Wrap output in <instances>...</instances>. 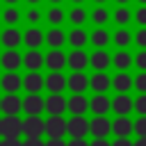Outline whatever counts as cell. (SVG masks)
<instances>
[{
	"mask_svg": "<svg viewBox=\"0 0 146 146\" xmlns=\"http://www.w3.org/2000/svg\"><path fill=\"white\" fill-rule=\"evenodd\" d=\"M66 135L71 139H84L89 135V119L87 116H71V119H66Z\"/></svg>",
	"mask_w": 146,
	"mask_h": 146,
	"instance_id": "cell-1",
	"label": "cell"
},
{
	"mask_svg": "<svg viewBox=\"0 0 146 146\" xmlns=\"http://www.w3.org/2000/svg\"><path fill=\"white\" fill-rule=\"evenodd\" d=\"M0 112L2 116H18L23 112V98H18V94H5L0 98Z\"/></svg>",
	"mask_w": 146,
	"mask_h": 146,
	"instance_id": "cell-2",
	"label": "cell"
},
{
	"mask_svg": "<svg viewBox=\"0 0 146 146\" xmlns=\"http://www.w3.org/2000/svg\"><path fill=\"white\" fill-rule=\"evenodd\" d=\"M23 112L25 116H41V112H46V98L39 94H27L23 98Z\"/></svg>",
	"mask_w": 146,
	"mask_h": 146,
	"instance_id": "cell-3",
	"label": "cell"
},
{
	"mask_svg": "<svg viewBox=\"0 0 146 146\" xmlns=\"http://www.w3.org/2000/svg\"><path fill=\"white\" fill-rule=\"evenodd\" d=\"M46 137L48 139H64L66 137V119L64 116H48L46 119Z\"/></svg>",
	"mask_w": 146,
	"mask_h": 146,
	"instance_id": "cell-4",
	"label": "cell"
},
{
	"mask_svg": "<svg viewBox=\"0 0 146 146\" xmlns=\"http://www.w3.org/2000/svg\"><path fill=\"white\" fill-rule=\"evenodd\" d=\"M43 66L50 73H62V68L66 66V52L64 50H48L43 55Z\"/></svg>",
	"mask_w": 146,
	"mask_h": 146,
	"instance_id": "cell-5",
	"label": "cell"
},
{
	"mask_svg": "<svg viewBox=\"0 0 146 146\" xmlns=\"http://www.w3.org/2000/svg\"><path fill=\"white\" fill-rule=\"evenodd\" d=\"M23 135L25 137H43L46 135V119H41V116H25L23 119Z\"/></svg>",
	"mask_w": 146,
	"mask_h": 146,
	"instance_id": "cell-6",
	"label": "cell"
},
{
	"mask_svg": "<svg viewBox=\"0 0 146 146\" xmlns=\"http://www.w3.org/2000/svg\"><path fill=\"white\" fill-rule=\"evenodd\" d=\"M0 135L2 137H18V135H23V119H18V116H2L0 119Z\"/></svg>",
	"mask_w": 146,
	"mask_h": 146,
	"instance_id": "cell-7",
	"label": "cell"
},
{
	"mask_svg": "<svg viewBox=\"0 0 146 146\" xmlns=\"http://www.w3.org/2000/svg\"><path fill=\"white\" fill-rule=\"evenodd\" d=\"M89 132H91L94 139H105L112 132V121L107 116H94L89 121Z\"/></svg>",
	"mask_w": 146,
	"mask_h": 146,
	"instance_id": "cell-8",
	"label": "cell"
},
{
	"mask_svg": "<svg viewBox=\"0 0 146 146\" xmlns=\"http://www.w3.org/2000/svg\"><path fill=\"white\" fill-rule=\"evenodd\" d=\"M0 66L7 73H18V68L23 66V55L18 50H5L0 55Z\"/></svg>",
	"mask_w": 146,
	"mask_h": 146,
	"instance_id": "cell-9",
	"label": "cell"
},
{
	"mask_svg": "<svg viewBox=\"0 0 146 146\" xmlns=\"http://www.w3.org/2000/svg\"><path fill=\"white\" fill-rule=\"evenodd\" d=\"M66 110L71 112V116H84V112L89 110V98L84 94H71V98H66Z\"/></svg>",
	"mask_w": 146,
	"mask_h": 146,
	"instance_id": "cell-10",
	"label": "cell"
},
{
	"mask_svg": "<svg viewBox=\"0 0 146 146\" xmlns=\"http://www.w3.org/2000/svg\"><path fill=\"white\" fill-rule=\"evenodd\" d=\"M135 110V98H130L128 94H116L112 98V112L116 116H128Z\"/></svg>",
	"mask_w": 146,
	"mask_h": 146,
	"instance_id": "cell-11",
	"label": "cell"
},
{
	"mask_svg": "<svg viewBox=\"0 0 146 146\" xmlns=\"http://www.w3.org/2000/svg\"><path fill=\"white\" fill-rule=\"evenodd\" d=\"M66 89H71V94H84L89 89V75L84 71H78V73H71L66 78Z\"/></svg>",
	"mask_w": 146,
	"mask_h": 146,
	"instance_id": "cell-12",
	"label": "cell"
},
{
	"mask_svg": "<svg viewBox=\"0 0 146 146\" xmlns=\"http://www.w3.org/2000/svg\"><path fill=\"white\" fill-rule=\"evenodd\" d=\"M66 66L71 68V73H78V71H84L89 66V55L84 50H71L66 55Z\"/></svg>",
	"mask_w": 146,
	"mask_h": 146,
	"instance_id": "cell-13",
	"label": "cell"
},
{
	"mask_svg": "<svg viewBox=\"0 0 146 146\" xmlns=\"http://www.w3.org/2000/svg\"><path fill=\"white\" fill-rule=\"evenodd\" d=\"M89 66L96 71V73H105L110 66H112V57L107 50H94L89 55Z\"/></svg>",
	"mask_w": 146,
	"mask_h": 146,
	"instance_id": "cell-14",
	"label": "cell"
},
{
	"mask_svg": "<svg viewBox=\"0 0 146 146\" xmlns=\"http://www.w3.org/2000/svg\"><path fill=\"white\" fill-rule=\"evenodd\" d=\"M23 43L27 46V50H39L43 43H46V34L39 30V27H27L23 32Z\"/></svg>",
	"mask_w": 146,
	"mask_h": 146,
	"instance_id": "cell-15",
	"label": "cell"
},
{
	"mask_svg": "<svg viewBox=\"0 0 146 146\" xmlns=\"http://www.w3.org/2000/svg\"><path fill=\"white\" fill-rule=\"evenodd\" d=\"M89 110L96 114V116H105L110 110H112V98L105 96V94H96L89 98Z\"/></svg>",
	"mask_w": 146,
	"mask_h": 146,
	"instance_id": "cell-16",
	"label": "cell"
},
{
	"mask_svg": "<svg viewBox=\"0 0 146 146\" xmlns=\"http://www.w3.org/2000/svg\"><path fill=\"white\" fill-rule=\"evenodd\" d=\"M0 43L7 48V50H16L21 43H23V34L18 32V27H7L0 32Z\"/></svg>",
	"mask_w": 146,
	"mask_h": 146,
	"instance_id": "cell-17",
	"label": "cell"
},
{
	"mask_svg": "<svg viewBox=\"0 0 146 146\" xmlns=\"http://www.w3.org/2000/svg\"><path fill=\"white\" fill-rule=\"evenodd\" d=\"M46 112L48 116H62L66 112V98L62 94H50L46 98Z\"/></svg>",
	"mask_w": 146,
	"mask_h": 146,
	"instance_id": "cell-18",
	"label": "cell"
},
{
	"mask_svg": "<svg viewBox=\"0 0 146 146\" xmlns=\"http://www.w3.org/2000/svg\"><path fill=\"white\" fill-rule=\"evenodd\" d=\"M66 43L71 46V50H84V46L89 43V34L82 27H73L66 34Z\"/></svg>",
	"mask_w": 146,
	"mask_h": 146,
	"instance_id": "cell-19",
	"label": "cell"
},
{
	"mask_svg": "<svg viewBox=\"0 0 146 146\" xmlns=\"http://www.w3.org/2000/svg\"><path fill=\"white\" fill-rule=\"evenodd\" d=\"M0 89L5 94H18V89H23V78L18 73H5L0 78Z\"/></svg>",
	"mask_w": 146,
	"mask_h": 146,
	"instance_id": "cell-20",
	"label": "cell"
},
{
	"mask_svg": "<svg viewBox=\"0 0 146 146\" xmlns=\"http://www.w3.org/2000/svg\"><path fill=\"white\" fill-rule=\"evenodd\" d=\"M23 89L27 94H39L41 89H46V78L41 73H27L23 78Z\"/></svg>",
	"mask_w": 146,
	"mask_h": 146,
	"instance_id": "cell-21",
	"label": "cell"
},
{
	"mask_svg": "<svg viewBox=\"0 0 146 146\" xmlns=\"http://www.w3.org/2000/svg\"><path fill=\"white\" fill-rule=\"evenodd\" d=\"M110 87H112V78L107 73H94L89 78V89L94 94H105V91H110Z\"/></svg>",
	"mask_w": 146,
	"mask_h": 146,
	"instance_id": "cell-22",
	"label": "cell"
},
{
	"mask_svg": "<svg viewBox=\"0 0 146 146\" xmlns=\"http://www.w3.org/2000/svg\"><path fill=\"white\" fill-rule=\"evenodd\" d=\"M132 75L128 73V71H119L114 78H112V89L116 91V94H128L130 89H132Z\"/></svg>",
	"mask_w": 146,
	"mask_h": 146,
	"instance_id": "cell-23",
	"label": "cell"
},
{
	"mask_svg": "<svg viewBox=\"0 0 146 146\" xmlns=\"http://www.w3.org/2000/svg\"><path fill=\"white\" fill-rule=\"evenodd\" d=\"M23 66L30 73H39V68L43 66V52L41 50H27L23 55Z\"/></svg>",
	"mask_w": 146,
	"mask_h": 146,
	"instance_id": "cell-24",
	"label": "cell"
},
{
	"mask_svg": "<svg viewBox=\"0 0 146 146\" xmlns=\"http://www.w3.org/2000/svg\"><path fill=\"white\" fill-rule=\"evenodd\" d=\"M64 43H66V34L62 27H50L46 32V46H50V50H62Z\"/></svg>",
	"mask_w": 146,
	"mask_h": 146,
	"instance_id": "cell-25",
	"label": "cell"
},
{
	"mask_svg": "<svg viewBox=\"0 0 146 146\" xmlns=\"http://www.w3.org/2000/svg\"><path fill=\"white\" fill-rule=\"evenodd\" d=\"M46 89L50 94H62L66 89V75L64 73H48L46 75Z\"/></svg>",
	"mask_w": 146,
	"mask_h": 146,
	"instance_id": "cell-26",
	"label": "cell"
},
{
	"mask_svg": "<svg viewBox=\"0 0 146 146\" xmlns=\"http://www.w3.org/2000/svg\"><path fill=\"white\" fill-rule=\"evenodd\" d=\"M132 121L128 119V116H116L114 121H112V132L116 135V137H130L132 135Z\"/></svg>",
	"mask_w": 146,
	"mask_h": 146,
	"instance_id": "cell-27",
	"label": "cell"
},
{
	"mask_svg": "<svg viewBox=\"0 0 146 146\" xmlns=\"http://www.w3.org/2000/svg\"><path fill=\"white\" fill-rule=\"evenodd\" d=\"M110 32L105 30V27H96L91 34H89V41H91V46H96V50H105V46H110Z\"/></svg>",
	"mask_w": 146,
	"mask_h": 146,
	"instance_id": "cell-28",
	"label": "cell"
},
{
	"mask_svg": "<svg viewBox=\"0 0 146 146\" xmlns=\"http://www.w3.org/2000/svg\"><path fill=\"white\" fill-rule=\"evenodd\" d=\"M87 18H89V14H87V9H84L82 5H75V7L68 11V23H71L73 27H82V25L87 23Z\"/></svg>",
	"mask_w": 146,
	"mask_h": 146,
	"instance_id": "cell-29",
	"label": "cell"
},
{
	"mask_svg": "<svg viewBox=\"0 0 146 146\" xmlns=\"http://www.w3.org/2000/svg\"><path fill=\"white\" fill-rule=\"evenodd\" d=\"M112 66H116L119 71H128L132 66V55L128 50H116L112 55Z\"/></svg>",
	"mask_w": 146,
	"mask_h": 146,
	"instance_id": "cell-30",
	"label": "cell"
},
{
	"mask_svg": "<svg viewBox=\"0 0 146 146\" xmlns=\"http://www.w3.org/2000/svg\"><path fill=\"white\" fill-rule=\"evenodd\" d=\"M112 41H114V46H116L119 50H125V48L132 43V34H130L125 27H119V30L112 34Z\"/></svg>",
	"mask_w": 146,
	"mask_h": 146,
	"instance_id": "cell-31",
	"label": "cell"
},
{
	"mask_svg": "<svg viewBox=\"0 0 146 146\" xmlns=\"http://www.w3.org/2000/svg\"><path fill=\"white\" fill-rule=\"evenodd\" d=\"M89 18H91V23H94L96 27H105V25L110 23V9H105L103 5H98V7L91 11Z\"/></svg>",
	"mask_w": 146,
	"mask_h": 146,
	"instance_id": "cell-32",
	"label": "cell"
},
{
	"mask_svg": "<svg viewBox=\"0 0 146 146\" xmlns=\"http://www.w3.org/2000/svg\"><path fill=\"white\" fill-rule=\"evenodd\" d=\"M46 21H48L52 27H59V25L66 21V14H64V9H59V7H50L48 14H46Z\"/></svg>",
	"mask_w": 146,
	"mask_h": 146,
	"instance_id": "cell-33",
	"label": "cell"
},
{
	"mask_svg": "<svg viewBox=\"0 0 146 146\" xmlns=\"http://www.w3.org/2000/svg\"><path fill=\"white\" fill-rule=\"evenodd\" d=\"M112 18H114V23H116L119 27H125V25L132 21V14H130L128 7H116L114 14H112Z\"/></svg>",
	"mask_w": 146,
	"mask_h": 146,
	"instance_id": "cell-34",
	"label": "cell"
},
{
	"mask_svg": "<svg viewBox=\"0 0 146 146\" xmlns=\"http://www.w3.org/2000/svg\"><path fill=\"white\" fill-rule=\"evenodd\" d=\"M2 21L7 23V27H14V25L21 21V11H18L16 7H7V9L2 11Z\"/></svg>",
	"mask_w": 146,
	"mask_h": 146,
	"instance_id": "cell-35",
	"label": "cell"
},
{
	"mask_svg": "<svg viewBox=\"0 0 146 146\" xmlns=\"http://www.w3.org/2000/svg\"><path fill=\"white\" fill-rule=\"evenodd\" d=\"M25 21H27V25H30V27H36V25H39V21H41V11H39L36 7H30V9L25 11Z\"/></svg>",
	"mask_w": 146,
	"mask_h": 146,
	"instance_id": "cell-36",
	"label": "cell"
},
{
	"mask_svg": "<svg viewBox=\"0 0 146 146\" xmlns=\"http://www.w3.org/2000/svg\"><path fill=\"white\" fill-rule=\"evenodd\" d=\"M135 82H132V87L139 91V94H146V73L144 71H139L137 73V78H132Z\"/></svg>",
	"mask_w": 146,
	"mask_h": 146,
	"instance_id": "cell-37",
	"label": "cell"
},
{
	"mask_svg": "<svg viewBox=\"0 0 146 146\" xmlns=\"http://www.w3.org/2000/svg\"><path fill=\"white\" fill-rule=\"evenodd\" d=\"M132 21H135V23H137L139 27H146V5H139V9L135 11Z\"/></svg>",
	"mask_w": 146,
	"mask_h": 146,
	"instance_id": "cell-38",
	"label": "cell"
},
{
	"mask_svg": "<svg viewBox=\"0 0 146 146\" xmlns=\"http://www.w3.org/2000/svg\"><path fill=\"white\" fill-rule=\"evenodd\" d=\"M132 41H135V46H139V50H146V27H139L137 34L132 36Z\"/></svg>",
	"mask_w": 146,
	"mask_h": 146,
	"instance_id": "cell-39",
	"label": "cell"
},
{
	"mask_svg": "<svg viewBox=\"0 0 146 146\" xmlns=\"http://www.w3.org/2000/svg\"><path fill=\"white\" fill-rule=\"evenodd\" d=\"M132 66H137L139 71L146 73V50H139V52L132 57Z\"/></svg>",
	"mask_w": 146,
	"mask_h": 146,
	"instance_id": "cell-40",
	"label": "cell"
},
{
	"mask_svg": "<svg viewBox=\"0 0 146 146\" xmlns=\"http://www.w3.org/2000/svg\"><path fill=\"white\" fill-rule=\"evenodd\" d=\"M132 132H135L137 137H146V116H139V119L135 121V125H132Z\"/></svg>",
	"mask_w": 146,
	"mask_h": 146,
	"instance_id": "cell-41",
	"label": "cell"
},
{
	"mask_svg": "<svg viewBox=\"0 0 146 146\" xmlns=\"http://www.w3.org/2000/svg\"><path fill=\"white\" fill-rule=\"evenodd\" d=\"M135 112L139 116H146V94H139L135 98Z\"/></svg>",
	"mask_w": 146,
	"mask_h": 146,
	"instance_id": "cell-42",
	"label": "cell"
},
{
	"mask_svg": "<svg viewBox=\"0 0 146 146\" xmlns=\"http://www.w3.org/2000/svg\"><path fill=\"white\" fill-rule=\"evenodd\" d=\"M0 146H23V141L18 137H2L0 139Z\"/></svg>",
	"mask_w": 146,
	"mask_h": 146,
	"instance_id": "cell-43",
	"label": "cell"
},
{
	"mask_svg": "<svg viewBox=\"0 0 146 146\" xmlns=\"http://www.w3.org/2000/svg\"><path fill=\"white\" fill-rule=\"evenodd\" d=\"M23 146H46V141H43L41 137H25Z\"/></svg>",
	"mask_w": 146,
	"mask_h": 146,
	"instance_id": "cell-44",
	"label": "cell"
},
{
	"mask_svg": "<svg viewBox=\"0 0 146 146\" xmlns=\"http://www.w3.org/2000/svg\"><path fill=\"white\" fill-rule=\"evenodd\" d=\"M112 146H132V141H130L128 137H116V139L112 141Z\"/></svg>",
	"mask_w": 146,
	"mask_h": 146,
	"instance_id": "cell-45",
	"label": "cell"
},
{
	"mask_svg": "<svg viewBox=\"0 0 146 146\" xmlns=\"http://www.w3.org/2000/svg\"><path fill=\"white\" fill-rule=\"evenodd\" d=\"M46 146H68V141L66 139H48Z\"/></svg>",
	"mask_w": 146,
	"mask_h": 146,
	"instance_id": "cell-46",
	"label": "cell"
},
{
	"mask_svg": "<svg viewBox=\"0 0 146 146\" xmlns=\"http://www.w3.org/2000/svg\"><path fill=\"white\" fill-rule=\"evenodd\" d=\"M68 146H89L87 139H68Z\"/></svg>",
	"mask_w": 146,
	"mask_h": 146,
	"instance_id": "cell-47",
	"label": "cell"
},
{
	"mask_svg": "<svg viewBox=\"0 0 146 146\" xmlns=\"http://www.w3.org/2000/svg\"><path fill=\"white\" fill-rule=\"evenodd\" d=\"M89 146H112L107 139H91V144Z\"/></svg>",
	"mask_w": 146,
	"mask_h": 146,
	"instance_id": "cell-48",
	"label": "cell"
},
{
	"mask_svg": "<svg viewBox=\"0 0 146 146\" xmlns=\"http://www.w3.org/2000/svg\"><path fill=\"white\" fill-rule=\"evenodd\" d=\"M132 146H146V137H137V141H132Z\"/></svg>",
	"mask_w": 146,
	"mask_h": 146,
	"instance_id": "cell-49",
	"label": "cell"
},
{
	"mask_svg": "<svg viewBox=\"0 0 146 146\" xmlns=\"http://www.w3.org/2000/svg\"><path fill=\"white\" fill-rule=\"evenodd\" d=\"M48 2H50L52 7H59V2H62V0H48Z\"/></svg>",
	"mask_w": 146,
	"mask_h": 146,
	"instance_id": "cell-50",
	"label": "cell"
},
{
	"mask_svg": "<svg viewBox=\"0 0 146 146\" xmlns=\"http://www.w3.org/2000/svg\"><path fill=\"white\" fill-rule=\"evenodd\" d=\"M25 2H27V5H32V7H34V5H39V2H41V0H25Z\"/></svg>",
	"mask_w": 146,
	"mask_h": 146,
	"instance_id": "cell-51",
	"label": "cell"
},
{
	"mask_svg": "<svg viewBox=\"0 0 146 146\" xmlns=\"http://www.w3.org/2000/svg\"><path fill=\"white\" fill-rule=\"evenodd\" d=\"M116 2H119V7H125V5L130 2V0H116Z\"/></svg>",
	"mask_w": 146,
	"mask_h": 146,
	"instance_id": "cell-52",
	"label": "cell"
},
{
	"mask_svg": "<svg viewBox=\"0 0 146 146\" xmlns=\"http://www.w3.org/2000/svg\"><path fill=\"white\" fill-rule=\"evenodd\" d=\"M5 2H7V5H9V7H14V5H16V2H18V0H5Z\"/></svg>",
	"mask_w": 146,
	"mask_h": 146,
	"instance_id": "cell-53",
	"label": "cell"
},
{
	"mask_svg": "<svg viewBox=\"0 0 146 146\" xmlns=\"http://www.w3.org/2000/svg\"><path fill=\"white\" fill-rule=\"evenodd\" d=\"M71 2H73V5H82L84 0H71Z\"/></svg>",
	"mask_w": 146,
	"mask_h": 146,
	"instance_id": "cell-54",
	"label": "cell"
},
{
	"mask_svg": "<svg viewBox=\"0 0 146 146\" xmlns=\"http://www.w3.org/2000/svg\"><path fill=\"white\" fill-rule=\"evenodd\" d=\"M94 2H96V5H103V2H107V0H94Z\"/></svg>",
	"mask_w": 146,
	"mask_h": 146,
	"instance_id": "cell-55",
	"label": "cell"
},
{
	"mask_svg": "<svg viewBox=\"0 0 146 146\" xmlns=\"http://www.w3.org/2000/svg\"><path fill=\"white\" fill-rule=\"evenodd\" d=\"M137 2H139V5H146V0H137Z\"/></svg>",
	"mask_w": 146,
	"mask_h": 146,
	"instance_id": "cell-56",
	"label": "cell"
}]
</instances>
